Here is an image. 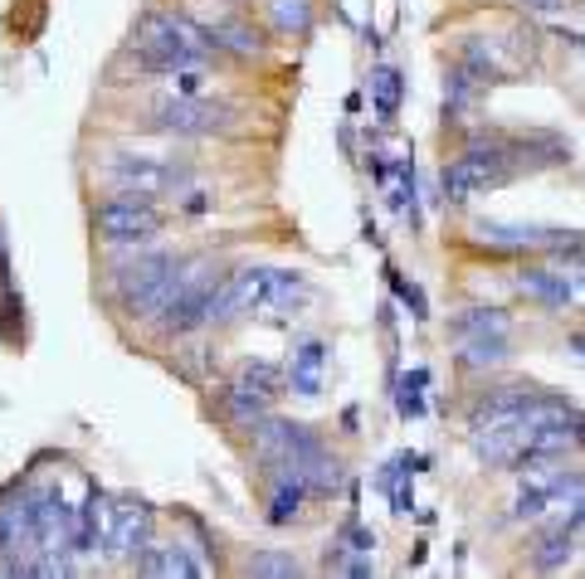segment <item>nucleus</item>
<instances>
[{"mask_svg":"<svg viewBox=\"0 0 585 579\" xmlns=\"http://www.w3.org/2000/svg\"><path fill=\"white\" fill-rule=\"evenodd\" d=\"M117 64H127L137 79H162L171 69L219 64V49L211 44V34H205V24L195 15L152 6L137 24H132V40L122 44Z\"/></svg>","mask_w":585,"mask_h":579,"instance_id":"f257e3e1","label":"nucleus"},{"mask_svg":"<svg viewBox=\"0 0 585 579\" xmlns=\"http://www.w3.org/2000/svg\"><path fill=\"white\" fill-rule=\"evenodd\" d=\"M244 575H302V560L284 550V556H274V550H254L249 560H244Z\"/></svg>","mask_w":585,"mask_h":579,"instance_id":"dca6fc26","label":"nucleus"},{"mask_svg":"<svg viewBox=\"0 0 585 579\" xmlns=\"http://www.w3.org/2000/svg\"><path fill=\"white\" fill-rule=\"evenodd\" d=\"M517 292H522V298L546 302V307H566L571 292H576V278H571V273H552V268H522V273H517Z\"/></svg>","mask_w":585,"mask_h":579,"instance_id":"f8f14e48","label":"nucleus"},{"mask_svg":"<svg viewBox=\"0 0 585 579\" xmlns=\"http://www.w3.org/2000/svg\"><path fill=\"white\" fill-rule=\"evenodd\" d=\"M264 20L284 40H308L317 24V0H264Z\"/></svg>","mask_w":585,"mask_h":579,"instance_id":"9b49d317","label":"nucleus"},{"mask_svg":"<svg viewBox=\"0 0 585 579\" xmlns=\"http://www.w3.org/2000/svg\"><path fill=\"white\" fill-rule=\"evenodd\" d=\"M195 166L171 162V156H103L98 162V186L107 195H142V200H166V195L191 190Z\"/></svg>","mask_w":585,"mask_h":579,"instance_id":"20e7f679","label":"nucleus"},{"mask_svg":"<svg viewBox=\"0 0 585 579\" xmlns=\"http://www.w3.org/2000/svg\"><path fill=\"white\" fill-rule=\"evenodd\" d=\"M89 225L93 239L107 244V249H142V244L162 239L171 215L156 200H142V195H107L103 205H93Z\"/></svg>","mask_w":585,"mask_h":579,"instance_id":"39448f33","label":"nucleus"},{"mask_svg":"<svg viewBox=\"0 0 585 579\" xmlns=\"http://www.w3.org/2000/svg\"><path fill=\"white\" fill-rule=\"evenodd\" d=\"M278 394H284V375H278L274 365L254 361L219 390V414H225L235 428H249V424H259L264 414H274Z\"/></svg>","mask_w":585,"mask_h":579,"instance_id":"0eeeda50","label":"nucleus"},{"mask_svg":"<svg viewBox=\"0 0 585 579\" xmlns=\"http://www.w3.org/2000/svg\"><path fill=\"white\" fill-rule=\"evenodd\" d=\"M322 365H327V347L322 341H302L298 351H292V361H288V385L302 394V400H312L317 390H322Z\"/></svg>","mask_w":585,"mask_h":579,"instance_id":"ddd939ff","label":"nucleus"},{"mask_svg":"<svg viewBox=\"0 0 585 579\" xmlns=\"http://www.w3.org/2000/svg\"><path fill=\"white\" fill-rule=\"evenodd\" d=\"M156 536V516L146 507L142 497H113V507H107V546L103 556H113L122 565H132L146 550V540Z\"/></svg>","mask_w":585,"mask_h":579,"instance_id":"1a4fd4ad","label":"nucleus"},{"mask_svg":"<svg viewBox=\"0 0 585 579\" xmlns=\"http://www.w3.org/2000/svg\"><path fill=\"white\" fill-rule=\"evenodd\" d=\"M205 34H211V44L219 49V59H225V54H235V59H259V54H264L259 30H254L249 20H239L235 10H219V20L205 24Z\"/></svg>","mask_w":585,"mask_h":579,"instance_id":"9d476101","label":"nucleus"},{"mask_svg":"<svg viewBox=\"0 0 585 579\" xmlns=\"http://www.w3.org/2000/svg\"><path fill=\"white\" fill-rule=\"evenodd\" d=\"M225 273L229 268L219 263L215 254H186L181 258L176 292H171V302L152 317L156 337L186 341V337H195V331L211 327V307H215V292H219V282H225Z\"/></svg>","mask_w":585,"mask_h":579,"instance_id":"7ed1b4c3","label":"nucleus"},{"mask_svg":"<svg viewBox=\"0 0 585 579\" xmlns=\"http://www.w3.org/2000/svg\"><path fill=\"white\" fill-rule=\"evenodd\" d=\"M507 176H512V152L507 146L503 142H479V146H469L459 162L444 166V195L454 205H469L473 195L503 186Z\"/></svg>","mask_w":585,"mask_h":579,"instance_id":"423d86ee","label":"nucleus"},{"mask_svg":"<svg viewBox=\"0 0 585 579\" xmlns=\"http://www.w3.org/2000/svg\"><path fill=\"white\" fill-rule=\"evenodd\" d=\"M517 6H527V10H542V15H556V10H566V0H517Z\"/></svg>","mask_w":585,"mask_h":579,"instance_id":"f3484780","label":"nucleus"},{"mask_svg":"<svg viewBox=\"0 0 585 579\" xmlns=\"http://www.w3.org/2000/svg\"><path fill=\"white\" fill-rule=\"evenodd\" d=\"M507 361V337H469L459 341V365L463 371H493Z\"/></svg>","mask_w":585,"mask_h":579,"instance_id":"2eb2a0df","label":"nucleus"},{"mask_svg":"<svg viewBox=\"0 0 585 579\" xmlns=\"http://www.w3.org/2000/svg\"><path fill=\"white\" fill-rule=\"evenodd\" d=\"M244 107L235 97L219 93H201V97H171V93H152L142 107V132L156 137H181V142H205V137H229L239 132Z\"/></svg>","mask_w":585,"mask_h":579,"instance_id":"f03ea898","label":"nucleus"},{"mask_svg":"<svg viewBox=\"0 0 585 579\" xmlns=\"http://www.w3.org/2000/svg\"><path fill=\"white\" fill-rule=\"evenodd\" d=\"M479 244L497 254H576L585 249V234L546 229V225H507V219H479L473 225Z\"/></svg>","mask_w":585,"mask_h":579,"instance_id":"6e6552de","label":"nucleus"},{"mask_svg":"<svg viewBox=\"0 0 585 579\" xmlns=\"http://www.w3.org/2000/svg\"><path fill=\"white\" fill-rule=\"evenodd\" d=\"M507 312L503 307H469V312H459L454 322H449V337L454 341H469V337H507Z\"/></svg>","mask_w":585,"mask_h":579,"instance_id":"4468645a","label":"nucleus"}]
</instances>
